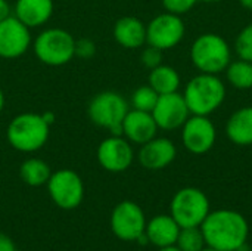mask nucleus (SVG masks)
<instances>
[{
	"label": "nucleus",
	"instance_id": "obj_1",
	"mask_svg": "<svg viewBox=\"0 0 252 251\" xmlns=\"http://www.w3.org/2000/svg\"><path fill=\"white\" fill-rule=\"evenodd\" d=\"M199 228L205 244L219 251L241 250L250 234L247 219L239 212L230 209L210 212Z\"/></svg>",
	"mask_w": 252,
	"mask_h": 251
},
{
	"label": "nucleus",
	"instance_id": "obj_2",
	"mask_svg": "<svg viewBox=\"0 0 252 251\" xmlns=\"http://www.w3.org/2000/svg\"><path fill=\"white\" fill-rule=\"evenodd\" d=\"M183 98L192 115L210 117L224 104L226 84L216 74L199 72L186 83Z\"/></svg>",
	"mask_w": 252,
	"mask_h": 251
},
{
	"label": "nucleus",
	"instance_id": "obj_3",
	"mask_svg": "<svg viewBox=\"0 0 252 251\" xmlns=\"http://www.w3.org/2000/svg\"><path fill=\"white\" fill-rule=\"evenodd\" d=\"M190 61L199 72L219 75L232 62L230 44L217 33H204L190 46Z\"/></svg>",
	"mask_w": 252,
	"mask_h": 251
},
{
	"label": "nucleus",
	"instance_id": "obj_4",
	"mask_svg": "<svg viewBox=\"0 0 252 251\" xmlns=\"http://www.w3.org/2000/svg\"><path fill=\"white\" fill-rule=\"evenodd\" d=\"M50 124L40 114L24 112L16 115L6 129V138L12 148L19 152H35L49 139Z\"/></svg>",
	"mask_w": 252,
	"mask_h": 251
},
{
	"label": "nucleus",
	"instance_id": "obj_5",
	"mask_svg": "<svg viewBox=\"0 0 252 251\" xmlns=\"http://www.w3.org/2000/svg\"><path fill=\"white\" fill-rule=\"evenodd\" d=\"M89 118L97 127L106 129L111 135H121L123 121L130 111L126 98L117 92L97 93L89 104Z\"/></svg>",
	"mask_w": 252,
	"mask_h": 251
},
{
	"label": "nucleus",
	"instance_id": "obj_6",
	"mask_svg": "<svg viewBox=\"0 0 252 251\" xmlns=\"http://www.w3.org/2000/svg\"><path fill=\"white\" fill-rule=\"evenodd\" d=\"M210 212L208 197L193 186L179 189L170 204V215L180 228L201 226Z\"/></svg>",
	"mask_w": 252,
	"mask_h": 251
},
{
	"label": "nucleus",
	"instance_id": "obj_7",
	"mask_svg": "<svg viewBox=\"0 0 252 251\" xmlns=\"http://www.w3.org/2000/svg\"><path fill=\"white\" fill-rule=\"evenodd\" d=\"M75 38L62 28H47L41 31L34 41V53L46 65L61 67L74 56Z\"/></svg>",
	"mask_w": 252,
	"mask_h": 251
},
{
	"label": "nucleus",
	"instance_id": "obj_8",
	"mask_svg": "<svg viewBox=\"0 0 252 251\" xmlns=\"http://www.w3.org/2000/svg\"><path fill=\"white\" fill-rule=\"evenodd\" d=\"M46 185L52 201L62 210H74L84 200L83 179L74 170L61 169L53 172Z\"/></svg>",
	"mask_w": 252,
	"mask_h": 251
},
{
	"label": "nucleus",
	"instance_id": "obj_9",
	"mask_svg": "<svg viewBox=\"0 0 252 251\" xmlns=\"http://www.w3.org/2000/svg\"><path fill=\"white\" fill-rule=\"evenodd\" d=\"M186 34V25L179 15L159 13L146 25V43L159 50L176 47Z\"/></svg>",
	"mask_w": 252,
	"mask_h": 251
},
{
	"label": "nucleus",
	"instance_id": "obj_10",
	"mask_svg": "<svg viewBox=\"0 0 252 251\" xmlns=\"http://www.w3.org/2000/svg\"><path fill=\"white\" fill-rule=\"evenodd\" d=\"M111 229L121 241H137L146 229V217L142 207L133 201L118 203L111 213Z\"/></svg>",
	"mask_w": 252,
	"mask_h": 251
},
{
	"label": "nucleus",
	"instance_id": "obj_11",
	"mask_svg": "<svg viewBox=\"0 0 252 251\" xmlns=\"http://www.w3.org/2000/svg\"><path fill=\"white\" fill-rule=\"evenodd\" d=\"M217 141V129L207 115H190L182 126L183 146L193 155H204L213 149Z\"/></svg>",
	"mask_w": 252,
	"mask_h": 251
},
{
	"label": "nucleus",
	"instance_id": "obj_12",
	"mask_svg": "<svg viewBox=\"0 0 252 251\" xmlns=\"http://www.w3.org/2000/svg\"><path fill=\"white\" fill-rule=\"evenodd\" d=\"M134 160L131 143L123 135H111L97 146V161L106 172H126Z\"/></svg>",
	"mask_w": 252,
	"mask_h": 251
},
{
	"label": "nucleus",
	"instance_id": "obj_13",
	"mask_svg": "<svg viewBox=\"0 0 252 251\" xmlns=\"http://www.w3.org/2000/svg\"><path fill=\"white\" fill-rule=\"evenodd\" d=\"M151 114L158 129L168 130V132L182 129L186 120L192 115L183 98V93H179V92L159 95L157 105Z\"/></svg>",
	"mask_w": 252,
	"mask_h": 251
},
{
	"label": "nucleus",
	"instance_id": "obj_14",
	"mask_svg": "<svg viewBox=\"0 0 252 251\" xmlns=\"http://www.w3.org/2000/svg\"><path fill=\"white\" fill-rule=\"evenodd\" d=\"M30 44V28L24 25L15 15L0 21V58H19L28 50Z\"/></svg>",
	"mask_w": 252,
	"mask_h": 251
},
{
	"label": "nucleus",
	"instance_id": "obj_15",
	"mask_svg": "<svg viewBox=\"0 0 252 251\" xmlns=\"http://www.w3.org/2000/svg\"><path fill=\"white\" fill-rule=\"evenodd\" d=\"M177 157V148L168 138H154L140 145L137 154L139 163L146 170H162L168 167Z\"/></svg>",
	"mask_w": 252,
	"mask_h": 251
},
{
	"label": "nucleus",
	"instance_id": "obj_16",
	"mask_svg": "<svg viewBox=\"0 0 252 251\" xmlns=\"http://www.w3.org/2000/svg\"><path fill=\"white\" fill-rule=\"evenodd\" d=\"M158 126L151 112L130 109L123 121L121 135L130 142L136 145H143L154 139L158 132Z\"/></svg>",
	"mask_w": 252,
	"mask_h": 251
},
{
	"label": "nucleus",
	"instance_id": "obj_17",
	"mask_svg": "<svg viewBox=\"0 0 252 251\" xmlns=\"http://www.w3.org/2000/svg\"><path fill=\"white\" fill-rule=\"evenodd\" d=\"M180 229L182 228L171 215H158L146 222L145 234L149 244L155 246L157 249H162L168 246H176Z\"/></svg>",
	"mask_w": 252,
	"mask_h": 251
},
{
	"label": "nucleus",
	"instance_id": "obj_18",
	"mask_svg": "<svg viewBox=\"0 0 252 251\" xmlns=\"http://www.w3.org/2000/svg\"><path fill=\"white\" fill-rule=\"evenodd\" d=\"M53 9V0H16L13 13L28 28H35L52 18Z\"/></svg>",
	"mask_w": 252,
	"mask_h": 251
},
{
	"label": "nucleus",
	"instance_id": "obj_19",
	"mask_svg": "<svg viewBox=\"0 0 252 251\" xmlns=\"http://www.w3.org/2000/svg\"><path fill=\"white\" fill-rule=\"evenodd\" d=\"M114 38L126 49H139L146 43V25L136 16H123L114 25Z\"/></svg>",
	"mask_w": 252,
	"mask_h": 251
},
{
	"label": "nucleus",
	"instance_id": "obj_20",
	"mask_svg": "<svg viewBox=\"0 0 252 251\" xmlns=\"http://www.w3.org/2000/svg\"><path fill=\"white\" fill-rule=\"evenodd\" d=\"M226 136L238 146L252 145V105L236 109L226 123Z\"/></svg>",
	"mask_w": 252,
	"mask_h": 251
},
{
	"label": "nucleus",
	"instance_id": "obj_21",
	"mask_svg": "<svg viewBox=\"0 0 252 251\" xmlns=\"http://www.w3.org/2000/svg\"><path fill=\"white\" fill-rule=\"evenodd\" d=\"M148 84L158 93V95H167L179 92L182 78L176 68L161 64L151 70L148 77Z\"/></svg>",
	"mask_w": 252,
	"mask_h": 251
},
{
	"label": "nucleus",
	"instance_id": "obj_22",
	"mask_svg": "<svg viewBox=\"0 0 252 251\" xmlns=\"http://www.w3.org/2000/svg\"><path fill=\"white\" fill-rule=\"evenodd\" d=\"M52 170L49 164L40 158H28L19 166V178L28 186H43L50 179Z\"/></svg>",
	"mask_w": 252,
	"mask_h": 251
},
{
	"label": "nucleus",
	"instance_id": "obj_23",
	"mask_svg": "<svg viewBox=\"0 0 252 251\" xmlns=\"http://www.w3.org/2000/svg\"><path fill=\"white\" fill-rule=\"evenodd\" d=\"M229 84L238 90L252 89V62L238 59L232 61L224 70Z\"/></svg>",
	"mask_w": 252,
	"mask_h": 251
},
{
	"label": "nucleus",
	"instance_id": "obj_24",
	"mask_svg": "<svg viewBox=\"0 0 252 251\" xmlns=\"http://www.w3.org/2000/svg\"><path fill=\"white\" fill-rule=\"evenodd\" d=\"M176 246L182 251H201L204 247H207L205 238L199 226L182 228Z\"/></svg>",
	"mask_w": 252,
	"mask_h": 251
},
{
	"label": "nucleus",
	"instance_id": "obj_25",
	"mask_svg": "<svg viewBox=\"0 0 252 251\" xmlns=\"http://www.w3.org/2000/svg\"><path fill=\"white\" fill-rule=\"evenodd\" d=\"M158 98H159V95L149 84L140 86L131 95V107H133V109L152 112V109L157 105Z\"/></svg>",
	"mask_w": 252,
	"mask_h": 251
},
{
	"label": "nucleus",
	"instance_id": "obj_26",
	"mask_svg": "<svg viewBox=\"0 0 252 251\" xmlns=\"http://www.w3.org/2000/svg\"><path fill=\"white\" fill-rule=\"evenodd\" d=\"M235 52L239 59L252 62V22L238 33L235 38Z\"/></svg>",
	"mask_w": 252,
	"mask_h": 251
},
{
	"label": "nucleus",
	"instance_id": "obj_27",
	"mask_svg": "<svg viewBox=\"0 0 252 251\" xmlns=\"http://www.w3.org/2000/svg\"><path fill=\"white\" fill-rule=\"evenodd\" d=\"M198 1L199 0H162V6H164L165 12L182 16V15L190 12Z\"/></svg>",
	"mask_w": 252,
	"mask_h": 251
},
{
	"label": "nucleus",
	"instance_id": "obj_28",
	"mask_svg": "<svg viewBox=\"0 0 252 251\" xmlns=\"http://www.w3.org/2000/svg\"><path fill=\"white\" fill-rule=\"evenodd\" d=\"M140 61H142V64L146 68L152 70V68H155V67H158V65L162 64V50H159V49L148 44L143 49L142 55H140Z\"/></svg>",
	"mask_w": 252,
	"mask_h": 251
},
{
	"label": "nucleus",
	"instance_id": "obj_29",
	"mask_svg": "<svg viewBox=\"0 0 252 251\" xmlns=\"http://www.w3.org/2000/svg\"><path fill=\"white\" fill-rule=\"evenodd\" d=\"M74 53H75V56H78V58L90 59V58L96 53V44H94V41H92L90 38H80V40H75Z\"/></svg>",
	"mask_w": 252,
	"mask_h": 251
},
{
	"label": "nucleus",
	"instance_id": "obj_30",
	"mask_svg": "<svg viewBox=\"0 0 252 251\" xmlns=\"http://www.w3.org/2000/svg\"><path fill=\"white\" fill-rule=\"evenodd\" d=\"M0 251H16L15 243L12 241V238L3 232H0Z\"/></svg>",
	"mask_w": 252,
	"mask_h": 251
},
{
	"label": "nucleus",
	"instance_id": "obj_31",
	"mask_svg": "<svg viewBox=\"0 0 252 251\" xmlns=\"http://www.w3.org/2000/svg\"><path fill=\"white\" fill-rule=\"evenodd\" d=\"M7 16H10V4L7 0H0V21L6 19Z\"/></svg>",
	"mask_w": 252,
	"mask_h": 251
},
{
	"label": "nucleus",
	"instance_id": "obj_32",
	"mask_svg": "<svg viewBox=\"0 0 252 251\" xmlns=\"http://www.w3.org/2000/svg\"><path fill=\"white\" fill-rule=\"evenodd\" d=\"M238 1H239V4H241L242 7L252 10V0H238Z\"/></svg>",
	"mask_w": 252,
	"mask_h": 251
},
{
	"label": "nucleus",
	"instance_id": "obj_33",
	"mask_svg": "<svg viewBox=\"0 0 252 251\" xmlns=\"http://www.w3.org/2000/svg\"><path fill=\"white\" fill-rule=\"evenodd\" d=\"M158 251H182L177 246H168V247H162V249H158Z\"/></svg>",
	"mask_w": 252,
	"mask_h": 251
},
{
	"label": "nucleus",
	"instance_id": "obj_34",
	"mask_svg": "<svg viewBox=\"0 0 252 251\" xmlns=\"http://www.w3.org/2000/svg\"><path fill=\"white\" fill-rule=\"evenodd\" d=\"M3 107H4V95H3V90L0 89V112L3 109Z\"/></svg>",
	"mask_w": 252,
	"mask_h": 251
},
{
	"label": "nucleus",
	"instance_id": "obj_35",
	"mask_svg": "<svg viewBox=\"0 0 252 251\" xmlns=\"http://www.w3.org/2000/svg\"><path fill=\"white\" fill-rule=\"evenodd\" d=\"M201 251H219V250H216V249H211V247H208V246H207V247H204V249H202Z\"/></svg>",
	"mask_w": 252,
	"mask_h": 251
},
{
	"label": "nucleus",
	"instance_id": "obj_36",
	"mask_svg": "<svg viewBox=\"0 0 252 251\" xmlns=\"http://www.w3.org/2000/svg\"><path fill=\"white\" fill-rule=\"evenodd\" d=\"M199 1H205V3H217L220 0H199Z\"/></svg>",
	"mask_w": 252,
	"mask_h": 251
},
{
	"label": "nucleus",
	"instance_id": "obj_37",
	"mask_svg": "<svg viewBox=\"0 0 252 251\" xmlns=\"http://www.w3.org/2000/svg\"><path fill=\"white\" fill-rule=\"evenodd\" d=\"M16 251H19V250H16Z\"/></svg>",
	"mask_w": 252,
	"mask_h": 251
}]
</instances>
